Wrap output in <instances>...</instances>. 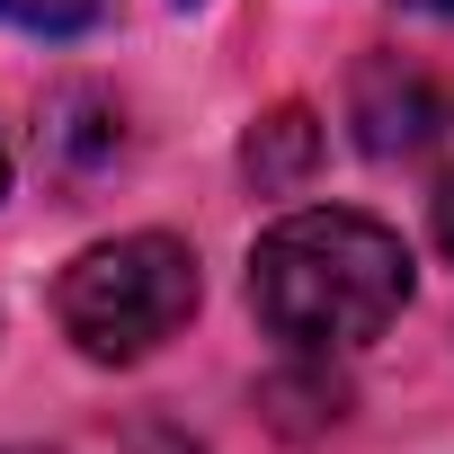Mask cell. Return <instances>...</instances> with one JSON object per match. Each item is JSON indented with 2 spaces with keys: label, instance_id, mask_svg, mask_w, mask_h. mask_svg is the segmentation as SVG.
<instances>
[{
  "label": "cell",
  "instance_id": "6da1fadb",
  "mask_svg": "<svg viewBox=\"0 0 454 454\" xmlns=\"http://www.w3.org/2000/svg\"><path fill=\"white\" fill-rule=\"evenodd\" d=\"M410 303V250L392 223L356 205H303L268 223L250 250V312L294 348V356H339L365 348L401 321Z\"/></svg>",
  "mask_w": 454,
  "mask_h": 454
},
{
  "label": "cell",
  "instance_id": "7a4b0ae2",
  "mask_svg": "<svg viewBox=\"0 0 454 454\" xmlns=\"http://www.w3.org/2000/svg\"><path fill=\"white\" fill-rule=\"evenodd\" d=\"M187 312H196V259H187V241H169V232L98 241V250H81V259L63 268V286H54L63 339H72L81 356H98V365L152 356Z\"/></svg>",
  "mask_w": 454,
  "mask_h": 454
},
{
  "label": "cell",
  "instance_id": "3957f363",
  "mask_svg": "<svg viewBox=\"0 0 454 454\" xmlns=\"http://www.w3.org/2000/svg\"><path fill=\"white\" fill-rule=\"evenodd\" d=\"M348 116H356V143L392 160V152H419V143L436 134V90H427L419 72H401V63H365Z\"/></svg>",
  "mask_w": 454,
  "mask_h": 454
},
{
  "label": "cell",
  "instance_id": "277c9868",
  "mask_svg": "<svg viewBox=\"0 0 454 454\" xmlns=\"http://www.w3.org/2000/svg\"><path fill=\"white\" fill-rule=\"evenodd\" d=\"M312 160H321V125H312V107H277V116L241 143V169H250L268 196H277V187H303Z\"/></svg>",
  "mask_w": 454,
  "mask_h": 454
},
{
  "label": "cell",
  "instance_id": "5b68a950",
  "mask_svg": "<svg viewBox=\"0 0 454 454\" xmlns=\"http://www.w3.org/2000/svg\"><path fill=\"white\" fill-rule=\"evenodd\" d=\"M107 10V0H0V19H19V27H45V36H72Z\"/></svg>",
  "mask_w": 454,
  "mask_h": 454
},
{
  "label": "cell",
  "instance_id": "8992f818",
  "mask_svg": "<svg viewBox=\"0 0 454 454\" xmlns=\"http://www.w3.org/2000/svg\"><path fill=\"white\" fill-rule=\"evenodd\" d=\"M436 241H445V259H454V178H445V196H436Z\"/></svg>",
  "mask_w": 454,
  "mask_h": 454
},
{
  "label": "cell",
  "instance_id": "52a82bcc",
  "mask_svg": "<svg viewBox=\"0 0 454 454\" xmlns=\"http://www.w3.org/2000/svg\"><path fill=\"white\" fill-rule=\"evenodd\" d=\"M410 10H436V19H454V0H410Z\"/></svg>",
  "mask_w": 454,
  "mask_h": 454
},
{
  "label": "cell",
  "instance_id": "ba28073f",
  "mask_svg": "<svg viewBox=\"0 0 454 454\" xmlns=\"http://www.w3.org/2000/svg\"><path fill=\"white\" fill-rule=\"evenodd\" d=\"M0 454H45V445H0Z\"/></svg>",
  "mask_w": 454,
  "mask_h": 454
},
{
  "label": "cell",
  "instance_id": "9c48e42d",
  "mask_svg": "<svg viewBox=\"0 0 454 454\" xmlns=\"http://www.w3.org/2000/svg\"><path fill=\"white\" fill-rule=\"evenodd\" d=\"M0 178H10V160H0Z\"/></svg>",
  "mask_w": 454,
  "mask_h": 454
}]
</instances>
